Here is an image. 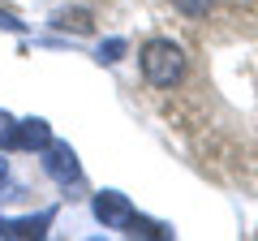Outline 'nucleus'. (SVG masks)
I'll list each match as a JSON object with an SVG mask.
<instances>
[{"mask_svg":"<svg viewBox=\"0 0 258 241\" xmlns=\"http://www.w3.org/2000/svg\"><path fill=\"white\" fill-rule=\"evenodd\" d=\"M138 61H142V78L151 86H159V91H172L185 78V52L172 39H151V43H142Z\"/></svg>","mask_w":258,"mask_h":241,"instance_id":"nucleus-1","label":"nucleus"},{"mask_svg":"<svg viewBox=\"0 0 258 241\" xmlns=\"http://www.w3.org/2000/svg\"><path fill=\"white\" fill-rule=\"evenodd\" d=\"M39 155H43V172L52 176L56 186H74L78 176H82V164H78V151L69 147V142H47L43 151H39Z\"/></svg>","mask_w":258,"mask_h":241,"instance_id":"nucleus-2","label":"nucleus"},{"mask_svg":"<svg viewBox=\"0 0 258 241\" xmlns=\"http://www.w3.org/2000/svg\"><path fill=\"white\" fill-rule=\"evenodd\" d=\"M91 211H95V220H99L103 228H116V232H125L129 220H134V203H129L120 190H103V194H95Z\"/></svg>","mask_w":258,"mask_h":241,"instance_id":"nucleus-3","label":"nucleus"},{"mask_svg":"<svg viewBox=\"0 0 258 241\" xmlns=\"http://www.w3.org/2000/svg\"><path fill=\"white\" fill-rule=\"evenodd\" d=\"M47 224H52V211H39V215H0V237H43Z\"/></svg>","mask_w":258,"mask_h":241,"instance_id":"nucleus-4","label":"nucleus"},{"mask_svg":"<svg viewBox=\"0 0 258 241\" xmlns=\"http://www.w3.org/2000/svg\"><path fill=\"white\" fill-rule=\"evenodd\" d=\"M52 142V125L43 116H26L18 120V151H43Z\"/></svg>","mask_w":258,"mask_h":241,"instance_id":"nucleus-5","label":"nucleus"},{"mask_svg":"<svg viewBox=\"0 0 258 241\" xmlns=\"http://www.w3.org/2000/svg\"><path fill=\"white\" fill-rule=\"evenodd\" d=\"M125 39H108V43H99V47H95V61H99V65H116V61H120V56H125Z\"/></svg>","mask_w":258,"mask_h":241,"instance_id":"nucleus-6","label":"nucleus"},{"mask_svg":"<svg viewBox=\"0 0 258 241\" xmlns=\"http://www.w3.org/2000/svg\"><path fill=\"white\" fill-rule=\"evenodd\" d=\"M0 151H18V120L0 112Z\"/></svg>","mask_w":258,"mask_h":241,"instance_id":"nucleus-7","label":"nucleus"},{"mask_svg":"<svg viewBox=\"0 0 258 241\" xmlns=\"http://www.w3.org/2000/svg\"><path fill=\"white\" fill-rule=\"evenodd\" d=\"M172 5H176L181 13H189V18H203V13L211 9V0H172Z\"/></svg>","mask_w":258,"mask_h":241,"instance_id":"nucleus-8","label":"nucleus"},{"mask_svg":"<svg viewBox=\"0 0 258 241\" xmlns=\"http://www.w3.org/2000/svg\"><path fill=\"white\" fill-rule=\"evenodd\" d=\"M0 30H13V35H22L26 26H22V22L13 18V13H5V9H0Z\"/></svg>","mask_w":258,"mask_h":241,"instance_id":"nucleus-9","label":"nucleus"},{"mask_svg":"<svg viewBox=\"0 0 258 241\" xmlns=\"http://www.w3.org/2000/svg\"><path fill=\"white\" fill-rule=\"evenodd\" d=\"M60 22H69V13H60ZM74 30H91V22H86L82 13H74Z\"/></svg>","mask_w":258,"mask_h":241,"instance_id":"nucleus-10","label":"nucleus"},{"mask_svg":"<svg viewBox=\"0 0 258 241\" xmlns=\"http://www.w3.org/2000/svg\"><path fill=\"white\" fill-rule=\"evenodd\" d=\"M5 176H9V159L0 155V181H5Z\"/></svg>","mask_w":258,"mask_h":241,"instance_id":"nucleus-11","label":"nucleus"}]
</instances>
